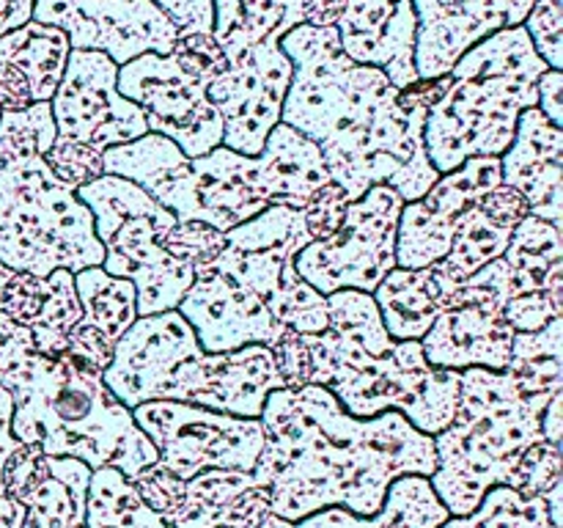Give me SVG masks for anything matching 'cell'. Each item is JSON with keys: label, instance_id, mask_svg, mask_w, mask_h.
Segmentation results:
<instances>
[{"label": "cell", "instance_id": "32", "mask_svg": "<svg viewBox=\"0 0 563 528\" xmlns=\"http://www.w3.org/2000/svg\"><path fill=\"white\" fill-rule=\"evenodd\" d=\"M91 468L71 457H49V473L25 501L22 528H86Z\"/></svg>", "mask_w": 563, "mask_h": 528}, {"label": "cell", "instance_id": "49", "mask_svg": "<svg viewBox=\"0 0 563 528\" xmlns=\"http://www.w3.org/2000/svg\"><path fill=\"white\" fill-rule=\"evenodd\" d=\"M11 413H14V402H11L9 391L0 385V515H3L5 509H11V504H14V501H11L3 490L5 460H9L11 451L20 446V440L11 435Z\"/></svg>", "mask_w": 563, "mask_h": 528}, {"label": "cell", "instance_id": "10", "mask_svg": "<svg viewBox=\"0 0 563 528\" xmlns=\"http://www.w3.org/2000/svg\"><path fill=\"white\" fill-rule=\"evenodd\" d=\"M77 198L91 209L93 234L102 242L99 267L135 286L137 317L176 311L196 278L190 264L170 258L159 245L176 215L135 182L110 174L77 187Z\"/></svg>", "mask_w": 563, "mask_h": 528}, {"label": "cell", "instance_id": "37", "mask_svg": "<svg viewBox=\"0 0 563 528\" xmlns=\"http://www.w3.org/2000/svg\"><path fill=\"white\" fill-rule=\"evenodd\" d=\"M159 245H163V251L170 258L190 264L196 270L207 267V264H212L223 253L225 234L214 229V226L201 223V220H176Z\"/></svg>", "mask_w": 563, "mask_h": 528}, {"label": "cell", "instance_id": "28", "mask_svg": "<svg viewBox=\"0 0 563 528\" xmlns=\"http://www.w3.org/2000/svg\"><path fill=\"white\" fill-rule=\"evenodd\" d=\"M449 517V509L440 504L427 476H401L390 484L377 515L361 517L341 506H330L302 517L295 528H440Z\"/></svg>", "mask_w": 563, "mask_h": 528}, {"label": "cell", "instance_id": "33", "mask_svg": "<svg viewBox=\"0 0 563 528\" xmlns=\"http://www.w3.org/2000/svg\"><path fill=\"white\" fill-rule=\"evenodd\" d=\"M86 528H170L148 509L135 484L113 465L91 471L86 493Z\"/></svg>", "mask_w": 563, "mask_h": 528}, {"label": "cell", "instance_id": "54", "mask_svg": "<svg viewBox=\"0 0 563 528\" xmlns=\"http://www.w3.org/2000/svg\"><path fill=\"white\" fill-rule=\"evenodd\" d=\"M22 520H25V506L22 504H11V509H5L0 515V528H22Z\"/></svg>", "mask_w": 563, "mask_h": 528}, {"label": "cell", "instance_id": "36", "mask_svg": "<svg viewBox=\"0 0 563 528\" xmlns=\"http://www.w3.org/2000/svg\"><path fill=\"white\" fill-rule=\"evenodd\" d=\"M440 528H559L550 517L548 501L522 498L517 490L495 484L482 504L465 517H449Z\"/></svg>", "mask_w": 563, "mask_h": 528}, {"label": "cell", "instance_id": "39", "mask_svg": "<svg viewBox=\"0 0 563 528\" xmlns=\"http://www.w3.org/2000/svg\"><path fill=\"white\" fill-rule=\"evenodd\" d=\"M563 484V457L561 446L542 443L531 446L522 454L520 462V479H517V493L522 498H544L553 487Z\"/></svg>", "mask_w": 563, "mask_h": 528}, {"label": "cell", "instance_id": "34", "mask_svg": "<svg viewBox=\"0 0 563 528\" xmlns=\"http://www.w3.org/2000/svg\"><path fill=\"white\" fill-rule=\"evenodd\" d=\"M506 372L528 394L563 391V317L537 333H515Z\"/></svg>", "mask_w": 563, "mask_h": 528}, {"label": "cell", "instance_id": "47", "mask_svg": "<svg viewBox=\"0 0 563 528\" xmlns=\"http://www.w3.org/2000/svg\"><path fill=\"white\" fill-rule=\"evenodd\" d=\"M152 3L174 22L179 36H187V33H207V36H212V0H152Z\"/></svg>", "mask_w": 563, "mask_h": 528}, {"label": "cell", "instance_id": "12", "mask_svg": "<svg viewBox=\"0 0 563 528\" xmlns=\"http://www.w3.org/2000/svg\"><path fill=\"white\" fill-rule=\"evenodd\" d=\"M308 242L313 240L302 209L269 207L225 231L223 253L207 267L262 302L280 328L322 333L328 330V297L295 270V256Z\"/></svg>", "mask_w": 563, "mask_h": 528}, {"label": "cell", "instance_id": "18", "mask_svg": "<svg viewBox=\"0 0 563 528\" xmlns=\"http://www.w3.org/2000/svg\"><path fill=\"white\" fill-rule=\"evenodd\" d=\"M33 22L60 28L71 50H99L115 66L174 50V22L152 0H36Z\"/></svg>", "mask_w": 563, "mask_h": 528}, {"label": "cell", "instance_id": "21", "mask_svg": "<svg viewBox=\"0 0 563 528\" xmlns=\"http://www.w3.org/2000/svg\"><path fill=\"white\" fill-rule=\"evenodd\" d=\"M192 273V286L176 311L207 352H231L251 344L273 346L286 333L262 302L231 284L225 275L214 273L212 267H196Z\"/></svg>", "mask_w": 563, "mask_h": 528}, {"label": "cell", "instance_id": "45", "mask_svg": "<svg viewBox=\"0 0 563 528\" xmlns=\"http://www.w3.org/2000/svg\"><path fill=\"white\" fill-rule=\"evenodd\" d=\"M273 361L278 369V377L284 380V388H306L308 385V346L302 341V333L295 330H286L273 346Z\"/></svg>", "mask_w": 563, "mask_h": 528}, {"label": "cell", "instance_id": "6", "mask_svg": "<svg viewBox=\"0 0 563 528\" xmlns=\"http://www.w3.org/2000/svg\"><path fill=\"white\" fill-rule=\"evenodd\" d=\"M55 135L49 102L0 113V264L42 280L104 256L91 209L44 163Z\"/></svg>", "mask_w": 563, "mask_h": 528}, {"label": "cell", "instance_id": "4", "mask_svg": "<svg viewBox=\"0 0 563 528\" xmlns=\"http://www.w3.org/2000/svg\"><path fill=\"white\" fill-rule=\"evenodd\" d=\"M308 385L330 391L355 418L399 410L418 432L440 435L454 418L460 372L429 366L421 341H394L377 302L357 289L328 295V330L302 333Z\"/></svg>", "mask_w": 563, "mask_h": 528}, {"label": "cell", "instance_id": "1", "mask_svg": "<svg viewBox=\"0 0 563 528\" xmlns=\"http://www.w3.org/2000/svg\"><path fill=\"white\" fill-rule=\"evenodd\" d=\"M258 421L264 449L251 476L280 520L300 522L330 506L372 517L396 479L434 473L432 435L418 432L399 410L350 416L319 385L273 391Z\"/></svg>", "mask_w": 563, "mask_h": 528}, {"label": "cell", "instance_id": "29", "mask_svg": "<svg viewBox=\"0 0 563 528\" xmlns=\"http://www.w3.org/2000/svg\"><path fill=\"white\" fill-rule=\"evenodd\" d=\"M212 38L229 64L273 33L286 36L306 25V0H212Z\"/></svg>", "mask_w": 563, "mask_h": 528}, {"label": "cell", "instance_id": "2", "mask_svg": "<svg viewBox=\"0 0 563 528\" xmlns=\"http://www.w3.org/2000/svg\"><path fill=\"white\" fill-rule=\"evenodd\" d=\"M280 50L295 66L280 124L319 148L330 182L350 201L374 185L418 201L440 179L423 146L427 110H405L385 72L346 58L335 25H297Z\"/></svg>", "mask_w": 563, "mask_h": 528}, {"label": "cell", "instance_id": "5", "mask_svg": "<svg viewBox=\"0 0 563 528\" xmlns=\"http://www.w3.org/2000/svg\"><path fill=\"white\" fill-rule=\"evenodd\" d=\"M102 380L126 410L143 402H185L240 418L262 416L267 396L284 388L269 346L207 352L179 311L137 317Z\"/></svg>", "mask_w": 563, "mask_h": 528}, {"label": "cell", "instance_id": "41", "mask_svg": "<svg viewBox=\"0 0 563 528\" xmlns=\"http://www.w3.org/2000/svg\"><path fill=\"white\" fill-rule=\"evenodd\" d=\"M49 457L44 454L42 446L20 443L3 468V490L11 501L25 506V501L36 493L38 484L47 479Z\"/></svg>", "mask_w": 563, "mask_h": 528}, {"label": "cell", "instance_id": "25", "mask_svg": "<svg viewBox=\"0 0 563 528\" xmlns=\"http://www.w3.org/2000/svg\"><path fill=\"white\" fill-rule=\"evenodd\" d=\"M269 512V493L247 471L209 468L192 476L170 528H256Z\"/></svg>", "mask_w": 563, "mask_h": 528}, {"label": "cell", "instance_id": "11", "mask_svg": "<svg viewBox=\"0 0 563 528\" xmlns=\"http://www.w3.org/2000/svg\"><path fill=\"white\" fill-rule=\"evenodd\" d=\"M225 66L212 36L187 33L176 36L168 55L143 53L119 66V91L143 110L148 132L174 141L192 160L223 146V119L207 88Z\"/></svg>", "mask_w": 563, "mask_h": 528}, {"label": "cell", "instance_id": "46", "mask_svg": "<svg viewBox=\"0 0 563 528\" xmlns=\"http://www.w3.org/2000/svg\"><path fill=\"white\" fill-rule=\"evenodd\" d=\"M33 306H36V278L0 264V311L22 324L33 314Z\"/></svg>", "mask_w": 563, "mask_h": 528}, {"label": "cell", "instance_id": "43", "mask_svg": "<svg viewBox=\"0 0 563 528\" xmlns=\"http://www.w3.org/2000/svg\"><path fill=\"white\" fill-rule=\"evenodd\" d=\"M563 317V297L548 295V292H533L509 300L504 308V319L515 333H537L548 328L553 319Z\"/></svg>", "mask_w": 563, "mask_h": 528}, {"label": "cell", "instance_id": "22", "mask_svg": "<svg viewBox=\"0 0 563 528\" xmlns=\"http://www.w3.org/2000/svg\"><path fill=\"white\" fill-rule=\"evenodd\" d=\"M412 0H346L335 31L344 55L377 66L399 91L418 82Z\"/></svg>", "mask_w": 563, "mask_h": 528}, {"label": "cell", "instance_id": "35", "mask_svg": "<svg viewBox=\"0 0 563 528\" xmlns=\"http://www.w3.org/2000/svg\"><path fill=\"white\" fill-rule=\"evenodd\" d=\"M82 317L80 297L75 289V273L71 270H55L47 278V297L42 302V311L36 314L27 330H31L33 346L42 355L58 358L69 344V330Z\"/></svg>", "mask_w": 563, "mask_h": 528}, {"label": "cell", "instance_id": "44", "mask_svg": "<svg viewBox=\"0 0 563 528\" xmlns=\"http://www.w3.org/2000/svg\"><path fill=\"white\" fill-rule=\"evenodd\" d=\"M346 204H350V198H346V193L341 190L339 185H324L322 190H317L311 196V201L302 207V215H306V226L308 231H311V240H328V237H333L335 231H339L341 220H344V212H346Z\"/></svg>", "mask_w": 563, "mask_h": 528}, {"label": "cell", "instance_id": "24", "mask_svg": "<svg viewBox=\"0 0 563 528\" xmlns=\"http://www.w3.org/2000/svg\"><path fill=\"white\" fill-rule=\"evenodd\" d=\"M82 317L69 330L66 352L88 372L102 374L113 361L115 344L137 319V292L130 280L113 278L102 267L75 273Z\"/></svg>", "mask_w": 563, "mask_h": 528}, {"label": "cell", "instance_id": "53", "mask_svg": "<svg viewBox=\"0 0 563 528\" xmlns=\"http://www.w3.org/2000/svg\"><path fill=\"white\" fill-rule=\"evenodd\" d=\"M563 391L561 394H555L553 399L548 402V407H544L542 413V432H544V440L553 446H561V421H563Z\"/></svg>", "mask_w": 563, "mask_h": 528}, {"label": "cell", "instance_id": "16", "mask_svg": "<svg viewBox=\"0 0 563 528\" xmlns=\"http://www.w3.org/2000/svg\"><path fill=\"white\" fill-rule=\"evenodd\" d=\"M49 110L58 135L88 143L97 152L148 132L143 110L121 97L119 66L99 50H71Z\"/></svg>", "mask_w": 563, "mask_h": 528}, {"label": "cell", "instance_id": "52", "mask_svg": "<svg viewBox=\"0 0 563 528\" xmlns=\"http://www.w3.org/2000/svg\"><path fill=\"white\" fill-rule=\"evenodd\" d=\"M344 6L346 0H306V25L333 28Z\"/></svg>", "mask_w": 563, "mask_h": 528}, {"label": "cell", "instance_id": "31", "mask_svg": "<svg viewBox=\"0 0 563 528\" xmlns=\"http://www.w3.org/2000/svg\"><path fill=\"white\" fill-rule=\"evenodd\" d=\"M563 237L559 226L539 220L533 215L517 223L504 258L515 273L520 295L548 292L563 297Z\"/></svg>", "mask_w": 563, "mask_h": 528}, {"label": "cell", "instance_id": "27", "mask_svg": "<svg viewBox=\"0 0 563 528\" xmlns=\"http://www.w3.org/2000/svg\"><path fill=\"white\" fill-rule=\"evenodd\" d=\"M454 280L443 278L434 267H394L374 289L379 319L394 341H421L438 314Z\"/></svg>", "mask_w": 563, "mask_h": 528}, {"label": "cell", "instance_id": "17", "mask_svg": "<svg viewBox=\"0 0 563 528\" xmlns=\"http://www.w3.org/2000/svg\"><path fill=\"white\" fill-rule=\"evenodd\" d=\"M280 33H273L247 50L207 88L209 102L223 119V146L245 157H256L275 124H280V108L295 69L280 50Z\"/></svg>", "mask_w": 563, "mask_h": 528}, {"label": "cell", "instance_id": "30", "mask_svg": "<svg viewBox=\"0 0 563 528\" xmlns=\"http://www.w3.org/2000/svg\"><path fill=\"white\" fill-rule=\"evenodd\" d=\"M69 53V38L60 28L33 20L0 36V61L22 72L33 102H49L55 97Z\"/></svg>", "mask_w": 563, "mask_h": 528}, {"label": "cell", "instance_id": "51", "mask_svg": "<svg viewBox=\"0 0 563 528\" xmlns=\"http://www.w3.org/2000/svg\"><path fill=\"white\" fill-rule=\"evenodd\" d=\"M36 0H0V36L31 22Z\"/></svg>", "mask_w": 563, "mask_h": 528}, {"label": "cell", "instance_id": "19", "mask_svg": "<svg viewBox=\"0 0 563 528\" xmlns=\"http://www.w3.org/2000/svg\"><path fill=\"white\" fill-rule=\"evenodd\" d=\"M500 157H471L440 176L418 201H407L396 229V267L421 270L443 262L462 218L495 190Z\"/></svg>", "mask_w": 563, "mask_h": 528}, {"label": "cell", "instance_id": "8", "mask_svg": "<svg viewBox=\"0 0 563 528\" xmlns=\"http://www.w3.org/2000/svg\"><path fill=\"white\" fill-rule=\"evenodd\" d=\"M548 69L526 25L473 44L449 72L445 97L427 113L423 146L434 170L443 176L471 157L506 154L520 113L537 108V80Z\"/></svg>", "mask_w": 563, "mask_h": 528}, {"label": "cell", "instance_id": "13", "mask_svg": "<svg viewBox=\"0 0 563 528\" xmlns=\"http://www.w3.org/2000/svg\"><path fill=\"white\" fill-rule=\"evenodd\" d=\"M515 297H520V289L504 256L451 286L443 311L421 339L429 366L451 372H465L471 366L506 372L515 330L506 324L504 308Z\"/></svg>", "mask_w": 563, "mask_h": 528}, {"label": "cell", "instance_id": "48", "mask_svg": "<svg viewBox=\"0 0 563 528\" xmlns=\"http://www.w3.org/2000/svg\"><path fill=\"white\" fill-rule=\"evenodd\" d=\"M31 105L36 102H33L31 88H27L22 72L0 61V113H20V110H27Z\"/></svg>", "mask_w": 563, "mask_h": 528}, {"label": "cell", "instance_id": "40", "mask_svg": "<svg viewBox=\"0 0 563 528\" xmlns=\"http://www.w3.org/2000/svg\"><path fill=\"white\" fill-rule=\"evenodd\" d=\"M526 31L531 36L539 58L559 69L563 66V0H533L531 14L526 16Z\"/></svg>", "mask_w": 563, "mask_h": 528}, {"label": "cell", "instance_id": "14", "mask_svg": "<svg viewBox=\"0 0 563 528\" xmlns=\"http://www.w3.org/2000/svg\"><path fill=\"white\" fill-rule=\"evenodd\" d=\"M405 198L388 185H374L346 204L339 231L308 242L295 256V270L319 295L357 289L374 295L379 280L396 267V229Z\"/></svg>", "mask_w": 563, "mask_h": 528}, {"label": "cell", "instance_id": "55", "mask_svg": "<svg viewBox=\"0 0 563 528\" xmlns=\"http://www.w3.org/2000/svg\"><path fill=\"white\" fill-rule=\"evenodd\" d=\"M256 528H295V522H289V520H280V517L269 515L267 520H264L262 526H256Z\"/></svg>", "mask_w": 563, "mask_h": 528}, {"label": "cell", "instance_id": "9", "mask_svg": "<svg viewBox=\"0 0 563 528\" xmlns=\"http://www.w3.org/2000/svg\"><path fill=\"white\" fill-rule=\"evenodd\" d=\"M324 185L330 174L319 148L291 127L275 124L256 157L218 146L187 160L170 212L176 220H201L225 234L269 207L302 209Z\"/></svg>", "mask_w": 563, "mask_h": 528}, {"label": "cell", "instance_id": "26", "mask_svg": "<svg viewBox=\"0 0 563 528\" xmlns=\"http://www.w3.org/2000/svg\"><path fill=\"white\" fill-rule=\"evenodd\" d=\"M526 215V198L511 187L498 185L462 218L460 229L451 240V251L445 253L443 262L434 264V270L454 284L471 278L484 264L504 256L517 223Z\"/></svg>", "mask_w": 563, "mask_h": 528}, {"label": "cell", "instance_id": "20", "mask_svg": "<svg viewBox=\"0 0 563 528\" xmlns=\"http://www.w3.org/2000/svg\"><path fill=\"white\" fill-rule=\"evenodd\" d=\"M412 9L418 80H432L449 75L473 44L522 25L533 0H412Z\"/></svg>", "mask_w": 563, "mask_h": 528}, {"label": "cell", "instance_id": "23", "mask_svg": "<svg viewBox=\"0 0 563 528\" xmlns=\"http://www.w3.org/2000/svg\"><path fill=\"white\" fill-rule=\"evenodd\" d=\"M563 132L539 108L520 113L517 132L506 154H500V182L520 193L528 215L563 226Z\"/></svg>", "mask_w": 563, "mask_h": 528}, {"label": "cell", "instance_id": "7", "mask_svg": "<svg viewBox=\"0 0 563 528\" xmlns=\"http://www.w3.org/2000/svg\"><path fill=\"white\" fill-rule=\"evenodd\" d=\"M561 394V391H559ZM555 394H528L509 372H460L454 418L434 435V495L451 517H465L495 484L517 490L520 462L542 443V413Z\"/></svg>", "mask_w": 563, "mask_h": 528}, {"label": "cell", "instance_id": "50", "mask_svg": "<svg viewBox=\"0 0 563 528\" xmlns=\"http://www.w3.org/2000/svg\"><path fill=\"white\" fill-rule=\"evenodd\" d=\"M563 72L559 69H548L542 77L537 80V108L553 121L555 127L563 130Z\"/></svg>", "mask_w": 563, "mask_h": 528}, {"label": "cell", "instance_id": "15", "mask_svg": "<svg viewBox=\"0 0 563 528\" xmlns=\"http://www.w3.org/2000/svg\"><path fill=\"white\" fill-rule=\"evenodd\" d=\"M135 427L152 440L159 465L190 482L201 471L253 473L264 449L258 418H240L185 402H143L132 410Z\"/></svg>", "mask_w": 563, "mask_h": 528}, {"label": "cell", "instance_id": "3", "mask_svg": "<svg viewBox=\"0 0 563 528\" xmlns=\"http://www.w3.org/2000/svg\"><path fill=\"white\" fill-rule=\"evenodd\" d=\"M0 385L11 394V435L47 457H71L91 471L113 465L126 479L159 460L102 374L88 372L69 352L47 358L31 330L0 311Z\"/></svg>", "mask_w": 563, "mask_h": 528}, {"label": "cell", "instance_id": "38", "mask_svg": "<svg viewBox=\"0 0 563 528\" xmlns=\"http://www.w3.org/2000/svg\"><path fill=\"white\" fill-rule=\"evenodd\" d=\"M44 163L47 168L58 176L64 185H69L71 190L82 185H91L93 179L104 174L102 165V152H97L88 143L75 141V138L55 135L49 148L44 152Z\"/></svg>", "mask_w": 563, "mask_h": 528}, {"label": "cell", "instance_id": "42", "mask_svg": "<svg viewBox=\"0 0 563 528\" xmlns=\"http://www.w3.org/2000/svg\"><path fill=\"white\" fill-rule=\"evenodd\" d=\"M132 484H135L143 504H146L152 512H157L165 522L174 520L176 512L181 509L187 482L176 476V473H170L165 465H159V462L143 468V471L132 479Z\"/></svg>", "mask_w": 563, "mask_h": 528}]
</instances>
